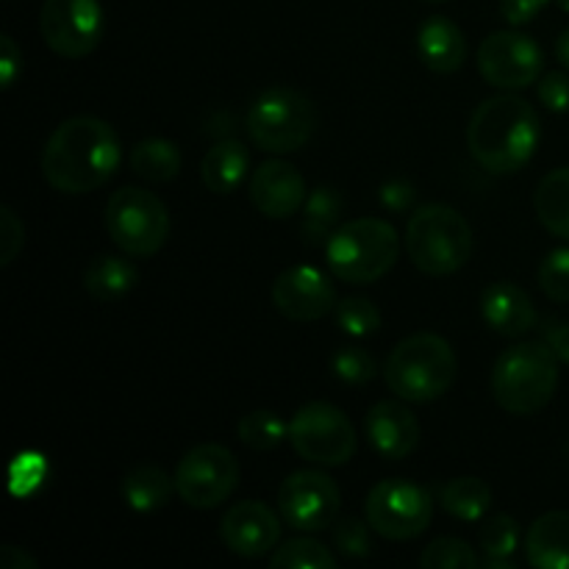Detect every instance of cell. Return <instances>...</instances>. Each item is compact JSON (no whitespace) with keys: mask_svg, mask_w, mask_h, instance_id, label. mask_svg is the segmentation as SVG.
<instances>
[{"mask_svg":"<svg viewBox=\"0 0 569 569\" xmlns=\"http://www.w3.org/2000/svg\"><path fill=\"white\" fill-rule=\"evenodd\" d=\"M422 3H448V0H422Z\"/></svg>","mask_w":569,"mask_h":569,"instance_id":"46","label":"cell"},{"mask_svg":"<svg viewBox=\"0 0 569 569\" xmlns=\"http://www.w3.org/2000/svg\"><path fill=\"white\" fill-rule=\"evenodd\" d=\"M281 520L261 500H242L222 515L220 539L239 559H261L281 542Z\"/></svg>","mask_w":569,"mask_h":569,"instance_id":"16","label":"cell"},{"mask_svg":"<svg viewBox=\"0 0 569 569\" xmlns=\"http://www.w3.org/2000/svg\"><path fill=\"white\" fill-rule=\"evenodd\" d=\"M365 433L370 448L389 461L409 459L420 448V420L406 406V400H381L370 409L365 420Z\"/></svg>","mask_w":569,"mask_h":569,"instance_id":"18","label":"cell"},{"mask_svg":"<svg viewBox=\"0 0 569 569\" xmlns=\"http://www.w3.org/2000/svg\"><path fill=\"white\" fill-rule=\"evenodd\" d=\"M559 359L548 345L520 342L503 350L492 367V398L515 417H531L553 400Z\"/></svg>","mask_w":569,"mask_h":569,"instance_id":"4","label":"cell"},{"mask_svg":"<svg viewBox=\"0 0 569 569\" xmlns=\"http://www.w3.org/2000/svg\"><path fill=\"white\" fill-rule=\"evenodd\" d=\"M0 567L3 569H37V559H33V556H28L26 550L14 548V545H6V548L0 550Z\"/></svg>","mask_w":569,"mask_h":569,"instance_id":"42","label":"cell"},{"mask_svg":"<svg viewBox=\"0 0 569 569\" xmlns=\"http://www.w3.org/2000/svg\"><path fill=\"white\" fill-rule=\"evenodd\" d=\"M331 370L348 387H365V383H370L378 376L372 356L365 348H356V345H342L331 356Z\"/></svg>","mask_w":569,"mask_h":569,"instance_id":"34","label":"cell"},{"mask_svg":"<svg viewBox=\"0 0 569 569\" xmlns=\"http://www.w3.org/2000/svg\"><path fill=\"white\" fill-rule=\"evenodd\" d=\"M481 317L500 337H522L537 326V309L522 287L511 281H498L483 289Z\"/></svg>","mask_w":569,"mask_h":569,"instance_id":"19","label":"cell"},{"mask_svg":"<svg viewBox=\"0 0 569 569\" xmlns=\"http://www.w3.org/2000/svg\"><path fill=\"white\" fill-rule=\"evenodd\" d=\"M289 445L311 465L342 467L356 456L359 439L342 409L331 403H306L289 422Z\"/></svg>","mask_w":569,"mask_h":569,"instance_id":"9","label":"cell"},{"mask_svg":"<svg viewBox=\"0 0 569 569\" xmlns=\"http://www.w3.org/2000/svg\"><path fill=\"white\" fill-rule=\"evenodd\" d=\"M439 506L461 522H481L487 520L492 506V489L476 476L453 478L439 489Z\"/></svg>","mask_w":569,"mask_h":569,"instance_id":"26","label":"cell"},{"mask_svg":"<svg viewBox=\"0 0 569 569\" xmlns=\"http://www.w3.org/2000/svg\"><path fill=\"white\" fill-rule=\"evenodd\" d=\"M400 237L381 217L342 222L326 242L328 270L348 283H376L398 264Z\"/></svg>","mask_w":569,"mask_h":569,"instance_id":"5","label":"cell"},{"mask_svg":"<svg viewBox=\"0 0 569 569\" xmlns=\"http://www.w3.org/2000/svg\"><path fill=\"white\" fill-rule=\"evenodd\" d=\"M106 231L126 256L148 259L170 237V211L159 194L142 187H122L106 203Z\"/></svg>","mask_w":569,"mask_h":569,"instance_id":"8","label":"cell"},{"mask_svg":"<svg viewBox=\"0 0 569 569\" xmlns=\"http://www.w3.org/2000/svg\"><path fill=\"white\" fill-rule=\"evenodd\" d=\"M456 372L459 359L448 339L437 333H411L389 353L383 381L406 403H431L453 387Z\"/></svg>","mask_w":569,"mask_h":569,"instance_id":"3","label":"cell"},{"mask_svg":"<svg viewBox=\"0 0 569 569\" xmlns=\"http://www.w3.org/2000/svg\"><path fill=\"white\" fill-rule=\"evenodd\" d=\"M548 348L553 350L556 359L569 365V322H561L548 333Z\"/></svg>","mask_w":569,"mask_h":569,"instance_id":"43","label":"cell"},{"mask_svg":"<svg viewBox=\"0 0 569 569\" xmlns=\"http://www.w3.org/2000/svg\"><path fill=\"white\" fill-rule=\"evenodd\" d=\"M420 567L426 569H478L481 559L476 550L456 537H442L428 545L420 556Z\"/></svg>","mask_w":569,"mask_h":569,"instance_id":"32","label":"cell"},{"mask_svg":"<svg viewBox=\"0 0 569 569\" xmlns=\"http://www.w3.org/2000/svg\"><path fill=\"white\" fill-rule=\"evenodd\" d=\"M378 198H381V203L387 206L389 211H409L411 203H415L417 192L409 181H403V178H395V181L383 183L381 192H378Z\"/></svg>","mask_w":569,"mask_h":569,"instance_id":"40","label":"cell"},{"mask_svg":"<svg viewBox=\"0 0 569 569\" xmlns=\"http://www.w3.org/2000/svg\"><path fill=\"white\" fill-rule=\"evenodd\" d=\"M248 137L267 153H295L317 128V109L300 89L270 87L253 100L248 111Z\"/></svg>","mask_w":569,"mask_h":569,"instance_id":"7","label":"cell"},{"mask_svg":"<svg viewBox=\"0 0 569 569\" xmlns=\"http://www.w3.org/2000/svg\"><path fill=\"white\" fill-rule=\"evenodd\" d=\"M181 150L170 139H142L131 153V170L153 183H170L181 172Z\"/></svg>","mask_w":569,"mask_h":569,"instance_id":"27","label":"cell"},{"mask_svg":"<svg viewBox=\"0 0 569 569\" xmlns=\"http://www.w3.org/2000/svg\"><path fill=\"white\" fill-rule=\"evenodd\" d=\"M417 50L422 64L439 76L461 70L467 61V37L453 20L442 14L428 17L417 31Z\"/></svg>","mask_w":569,"mask_h":569,"instance_id":"20","label":"cell"},{"mask_svg":"<svg viewBox=\"0 0 569 569\" xmlns=\"http://www.w3.org/2000/svg\"><path fill=\"white\" fill-rule=\"evenodd\" d=\"M533 209L553 237L569 239V167H559L539 181Z\"/></svg>","mask_w":569,"mask_h":569,"instance_id":"25","label":"cell"},{"mask_svg":"<svg viewBox=\"0 0 569 569\" xmlns=\"http://www.w3.org/2000/svg\"><path fill=\"white\" fill-rule=\"evenodd\" d=\"M237 433L250 450L264 453V450H276L283 439H289V426L276 415V411L256 409L239 420Z\"/></svg>","mask_w":569,"mask_h":569,"instance_id":"31","label":"cell"},{"mask_svg":"<svg viewBox=\"0 0 569 569\" xmlns=\"http://www.w3.org/2000/svg\"><path fill=\"white\" fill-rule=\"evenodd\" d=\"M526 561L539 569H569V511H548L526 533Z\"/></svg>","mask_w":569,"mask_h":569,"instance_id":"21","label":"cell"},{"mask_svg":"<svg viewBox=\"0 0 569 569\" xmlns=\"http://www.w3.org/2000/svg\"><path fill=\"white\" fill-rule=\"evenodd\" d=\"M406 253L411 264L431 278L459 272L470 261L472 228L461 211L445 203H426L409 217Z\"/></svg>","mask_w":569,"mask_h":569,"instance_id":"6","label":"cell"},{"mask_svg":"<svg viewBox=\"0 0 569 569\" xmlns=\"http://www.w3.org/2000/svg\"><path fill=\"white\" fill-rule=\"evenodd\" d=\"M542 48L528 33L495 31L478 48V72L503 92L533 87L542 78Z\"/></svg>","mask_w":569,"mask_h":569,"instance_id":"13","label":"cell"},{"mask_svg":"<svg viewBox=\"0 0 569 569\" xmlns=\"http://www.w3.org/2000/svg\"><path fill=\"white\" fill-rule=\"evenodd\" d=\"M339 217H342V198H339L333 189H326V187L315 189L303 203L306 244H322V248H326L331 233L342 226Z\"/></svg>","mask_w":569,"mask_h":569,"instance_id":"28","label":"cell"},{"mask_svg":"<svg viewBox=\"0 0 569 569\" xmlns=\"http://www.w3.org/2000/svg\"><path fill=\"white\" fill-rule=\"evenodd\" d=\"M520 548V531L509 515H492L481 526V567L489 569H511L515 553Z\"/></svg>","mask_w":569,"mask_h":569,"instance_id":"29","label":"cell"},{"mask_svg":"<svg viewBox=\"0 0 569 569\" xmlns=\"http://www.w3.org/2000/svg\"><path fill=\"white\" fill-rule=\"evenodd\" d=\"M556 56H559L561 64H565L567 70H569V28H567L565 33H561L559 42H556Z\"/></svg>","mask_w":569,"mask_h":569,"instance_id":"44","label":"cell"},{"mask_svg":"<svg viewBox=\"0 0 569 569\" xmlns=\"http://www.w3.org/2000/svg\"><path fill=\"white\" fill-rule=\"evenodd\" d=\"M122 144L100 117L78 114L61 122L42 150V176L56 192L87 194L114 178Z\"/></svg>","mask_w":569,"mask_h":569,"instance_id":"1","label":"cell"},{"mask_svg":"<svg viewBox=\"0 0 569 569\" xmlns=\"http://www.w3.org/2000/svg\"><path fill=\"white\" fill-rule=\"evenodd\" d=\"M342 492L320 470H298L278 489V511L295 531L317 533L337 526Z\"/></svg>","mask_w":569,"mask_h":569,"instance_id":"14","label":"cell"},{"mask_svg":"<svg viewBox=\"0 0 569 569\" xmlns=\"http://www.w3.org/2000/svg\"><path fill=\"white\" fill-rule=\"evenodd\" d=\"M250 153L239 139H220L206 150L203 161H200V178H203L206 189L214 194H231L248 178Z\"/></svg>","mask_w":569,"mask_h":569,"instance_id":"22","label":"cell"},{"mask_svg":"<svg viewBox=\"0 0 569 569\" xmlns=\"http://www.w3.org/2000/svg\"><path fill=\"white\" fill-rule=\"evenodd\" d=\"M22 70V53L20 48L14 44V39L9 37V33H3L0 37V72H3V89H9L11 83L17 81V76H20Z\"/></svg>","mask_w":569,"mask_h":569,"instance_id":"41","label":"cell"},{"mask_svg":"<svg viewBox=\"0 0 569 569\" xmlns=\"http://www.w3.org/2000/svg\"><path fill=\"white\" fill-rule=\"evenodd\" d=\"M239 461L217 442L198 445L176 467V492L189 509L209 511L226 503L239 487Z\"/></svg>","mask_w":569,"mask_h":569,"instance_id":"11","label":"cell"},{"mask_svg":"<svg viewBox=\"0 0 569 569\" xmlns=\"http://www.w3.org/2000/svg\"><path fill=\"white\" fill-rule=\"evenodd\" d=\"M106 17L100 0H44L39 33L61 59H83L100 44Z\"/></svg>","mask_w":569,"mask_h":569,"instance_id":"12","label":"cell"},{"mask_svg":"<svg viewBox=\"0 0 569 569\" xmlns=\"http://www.w3.org/2000/svg\"><path fill=\"white\" fill-rule=\"evenodd\" d=\"M370 522H361L356 517H345L333 528V545H337L339 553H345L348 559H365L370 556V531H367Z\"/></svg>","mask_w":569,"mask_h":569,"instance_id":"36","label":"cell"},{"mask_svg":"<svg viewBox=\"0 0 569 569\" xmlns=\"http://www.w3.org/2000/svg\"><path fill=\"white\" fill-rule=\"evenodd\" d=\"M537 94L550 111H569V76L567 72H548L537 83Z\"/></svg>","mask_w":569,"mask_h":569,"instance_id":"38","label":"cell"},{"mask_svg":"<svg viewBox=\"0 0 569 569\" xmlns=\"http://www.w3.org/2000/svg\"><path fill=\"white\" fill-rule=\"evenodd\" d=\"M539 287L553 303H569V248L550 250L539 267Z\"/></svg>","mask_w":569,"mask_h":569,"instance_id":"35","label":"cell"},{"mask_svg":"<svg viewBox=\"0 0 569 569\" xmlns=\"http://www.w3.org/2000/svg\"><path fill=\"white\" fill-rule=\"evenodd\" d=\"M172 492H176V478H170L156 465H139L122 478V500L128 503V509L139 511V515L164 509Z\"/></svg>","mask_w":569,"mask_h":569,"instance_id":"24","label":"cell"},{"mask_svg":"<svg viewBox=\"0 0 569 569\" xmlns=\"http://www.w3.org/2000/svg\"><path fill=\"white\" fill-rule=\"evenodd\" d=\"M559 6H561V9H565V11H569V0H559Z\"/></svg>","mask_w":569,"mask_h":569,"instance_id":"45","label":"cell"},{"mask_svg":"<svg viewBox=\"0 0 569 569\" xmlns=\"http://www.w3.org/2000/svg\"><path fill=\"white\" fill-rule=\"evenodd\" d=\"M270 565L278 569H333L337 556L311 537H295L272 550Z\"/></svg>","mask_w":569,"mask_h":569,"instance_id":"30","label":"cell"},{"mask_svg":"<svg viewBox=\"0 0 569 569\" xmlns=\"http://www.w3.org/2000/svg\"><path fill=\"white\" fill-rule=\"evenodd\" d=\"M272 303L287 320L317 322L337 309V289L326 272L298 264L272 281Z\"/></svg>","mask_w":569,"mask_h":569,"instance_id":"15","label":"cell"},{"mask_svg":"<svg viewBox=\"0 0 569 569\" xmlns=\"http://www.w3.org/2000/svg\"><path fill=\"white\" fill-rule=\"evenodd\" d=\"M365 517L378 537L389 539V542H411L431 526V492L406 478H389L370 489Z\"/></svg>","mask_w":569,"mask_h":569,"instance_id":"10","label":"cell"},{"mask_svg":"<svg viewBox=\"0 0 569 569\" xmlns=\"http://www.w3.org/2000/svg\"><path fill=\"white\" fill-rule=\"evenodd\" d=\"M333 317H337V326L353 339H367L381 328V311L367 298H345L333 309Z\"/></svg>","mask_w":569,"mask_h":569,"instance_id":"33","label":"cell"},{"mask_svg":"<svg viewBox=\"0 0 569 569\" xmlns=\"http://www.w3.org/2000/svg\"><path fill=\"white\" fill-rule=\"evenodd\" d=\"M22 244H26V226L9 206H3L0 209V264L9 267L22 250Z\"/></svg>","mask_w":569,"mask_h":569,"instance_id":"37","label":"cell"},{"mask_svg":"<svg viewBox=\"0 0 569 569\" xmlns=\"http://www.w3.org/2000/svg\"><path fill=\"white\" fill-rule=\"evenodd\" d=\"M139 281V270L133 261L122 259V256H98L89 261L83 270V287L100 303H114V300L126 298Z\"/></svg>","mask_w":569,"mask_h":569,"instance_id":"23","label":"cell"},{"mask_svg":"<svg viewBox=\"0 0 569 569\" xmlns=\"http://www.w3.org/2000/svg\"><path fill=\"white\" fill-rule=\"evenodd\" d=\"M550 0H500V14L509 26H528L545 11Z\"/></svg>","mask_w":569,"mask_h":569,"instance_id":"39","label":"cell"},{"mask_svg":"<svg viewBox=\"0 0 569 569\" xmlns=\"http://www.w3.org/2000/svg\"><path fill=\"white\" fill-rule=\"evenodd\" d=\"M539 144V114L520 94H495L483 100L467 126V148L489 172H517L533 159Z\"/></svg>","mask_w":569,"mask_h":569,"instance_id":"2","label":"cell"},{"mask_svg":"<svg viewBox=\"0 0 569 569\" xmlns=\"http://www.w3.org/2000/svg\"><path fill=\"white\" fill-rule=\"evenodd\" d=\"M248 198L259 214L270 220H287L303 209L309 189L298 167L283 159H270L250 176Z\"/></svg>","mask_w":569,"mask_h":569,"instance_id":"17","label":"cell"}]
</instances>
